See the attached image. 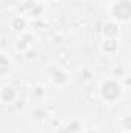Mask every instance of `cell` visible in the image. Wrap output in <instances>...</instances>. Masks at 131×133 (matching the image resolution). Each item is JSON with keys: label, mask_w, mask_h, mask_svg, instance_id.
Listing matches in <instances>:
<instances>
[{"label": "cell", "mask_w": 131, "mask_h": 133, "mask_svg": "<svg viewBox=\"0 0 131 133\" xmlns=\"http://www.w3.org/2000/svg\"><path fill=\"white\" fill-rule=\"evenodd\" d=\"M119 91H120V88H119L116 84H113V82H110V84H106V85L103 87V95H105L106 98H110V99L119 96Z\"/></svg>", "instance_id": "cell-1"}, {"label": "cell", "mask_w": 131, "mask_h": 133, "mask_svg": "<svg viewBox=\"0 0 131 133\" xmlns=\"http://www.w3.org/2000/svg\"><path fill=\"white\" fill-rule=\"evenodd\" d=\"M116 14L120 17V19H128L130 17V3L128 2H122L119 3V6H116Z\"/></svg>", "instance_id": "cell-2"}, {"label": "cell", "mask_w": 131, "mask_h": 133, "mask_svg": "<svg viewBox=\"0 0 131 133\" xmlns=\"http://www.w3.org/2000/svg\"><path fill=\"white\" fill-rule=\"evenodd\" d=\"M6 68H8V62H6V59L0 56V73H3Z\"/></svg>", "instance_id": "cell-3"}]
</instances>
